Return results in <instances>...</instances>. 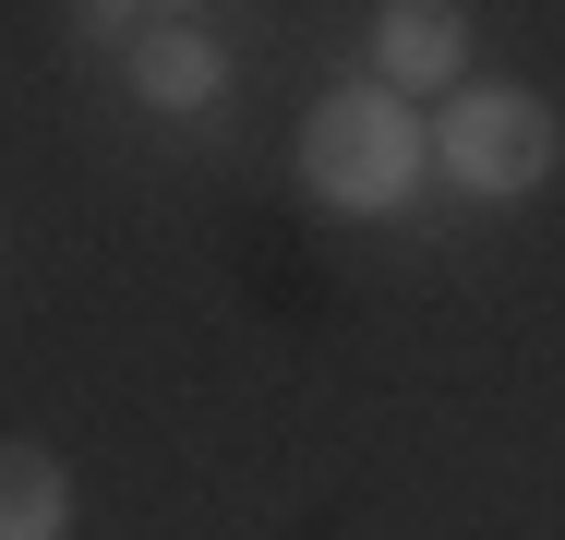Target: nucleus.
<instances>
[{
  "label": "nucleus",
  "instance_id": "obj_1",
  "mask_svg": "<svg viewBox=\"0 0 565 540\" xmlns=\"http://www.w3.org/2000/svg\"><path fill=\"white\" fill-rule=\"evenodd\" d=\"M422 156H434L422 120L385 85H338L301 120V181H313V205H338V216H397L409 181H422Z\"/></svg>",
  "mask_w": 565,
  "mask_h": 540
},
{
  "label": "nucleus",
  "instance_id": "obj_7",
  "mask_svg": "<svg viewBox=\"0 0 565 540\" xmlns=\"http://www.w3.org/2000/svg\"><path fill=\"white\" fill-rule=\"evenodd\" d=\"M157 12H193V0H157Z\"/></svg>",
  "mask_w": 565,
  "mask_h": 540
},
{
  "label": "nucleus",
  "instance_id": "obj_4",
  "mask_svg": "<svg viewBox=\"0 0 565 540\" xmlns=\"http://www.w3.org/2000/svg\"><path fill=\"white\" fill-rule=\"evenodd\" d=\"M120 85H132L145 108H205V97L228 85V61L193 36V24H181V12H169V24H145V36L120 48Z\"/></svg>",
  "mask_w": 565,
  "mask_h": 540
},
{
  "label": "nucleus",
  "instance_id": "obj_5",
  "mask_svg": "<svg viewBox=\"0 0 565 540\" xmlns=\"http://www.w3.org/2000/svg\"><path fill=\"white\" fill-rule=\"evenodd\" d=\"M73 529V480L49 444H0V540H61Z\"/></svg>",
  "mask_w": 565,
  "mask_h": 540
},
{
  "label": "nucleus",
  "instance_id": "obj_3",
  "mask_svg": "<svg viewBox=\"0 0 565 540\" xmlns=\"http://www.w3.org/2000/svg\"><path fill=\"white\" fill-rule=\"evenodd\" d=\"M373 73H385V97H434L469 73V12L457 0H385L373 12Z\"/></svg>",
  "mask_w": 565,
  "mask_h": 540
},
{
  "label": "nucleus",
  "instance_id": "obj_2",
  "mask_svg": "<svg viewBox=\"0 0 565 540\" xmlns=\"http://www.w3.org/2000/svg\"><path fill=\"white\" fill-rule=\"evenodd\" d=\"M565 156V120L554 97H530V85H469L446 108V132H434V169H446L457 193H481V205H518V193H542Z\"/></svg>",
  "mask_w": 565,
  "mask_h": 540
},
{
  "label": "nucleus",
  "instance_id": "obj_6",
  "mask_svg": "<svg viewBox=\"0 0 565 540\" xmlns=\"http://www.w3.org/2000/svg\"><path fill=\"white\" fill-rule=\"evenodd\" d=\"M132 12H145V0H73V24H85V36H120V48H132V36H145V24H132Z\"/></svg>",
  "mask_w": 565,
  "mask_h": 540
}]
</instances>
